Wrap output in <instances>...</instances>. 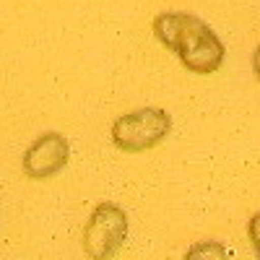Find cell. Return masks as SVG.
Returning a JSON list of instances; mask_svg holds the SVG:
<instances>
[{
	"label": "cell",
	"mask_w": 260,
	"mask_h": 260,
	"mask_svg": "<svg viewBox=\"0 0 260 260\" xmlns=\"http://www.w3.org/2000/svg\"><path fill=\"white\" fill-rule=\"evenodd\" d=\"M130 219L117 203H99L83 229V252L91 260H110L125 245Z\"/></svg>",
	"instance_id": "3"
},
{
	"label": "cell",
	"mask_w": 260,
	"mask_h": 260,
	"mask_svg": "<svg viewBox=\"0 0 260 260\" xmlns=\"http://www.w3.org/2000/svg\"><path fill=\"white\" fill-rule=\"evenodd\" d=\"M252 71H255V76L260 78V45H257L255 52H252Z\"/></svg>",
	"instance_id": "7"
},
{
	"label": "cell",
	"mask_w": 260,
	"mask_h": 260,
	"mask_svg": "<svg viewBox=\"0 0 260 260\" xmlns=\"http://www.w3.org/2000/svg\"><path fill=\"white\" fill-rule=\"evenodd\" d=\"M247 240H250V245H252L255 257L260 260V211L247 221Z\"/></svg>",
	"instance_id": "6"
},
{
	"label": "cell",
	"mask_w": 260,
	"mask_h": 260,
	"mask_svg": "<svg viewBox=\"0 0 260 260\" xmlns=\"http://www.w3.org/2000/svg\"><path fill=\"white\" fill-rule=\"evenodd\" d=\"M172 133V115L161 107H141L122 117L115 120L112 125V143L120 151H148L159 146L167 136Z\"/></svg>",
	"instance_id": "2"
},
{
	"label": "cell",
	"mask_w": 260,
	"mask_h": 260,
	"mask_svg": "<svg viewBox=\"0 0 260 260\" xmlns=\"http://www.w3.org/2000/svg\"><path fill=\"white\" fill-rule=\"evenodd\" d=\"M151 31L167 50L180 55L187 71L208 76L221 68L224 42L198 16L182 13V11H167L154 18Z\"/></svg>",
	"instance_id": "1"
},
{
	"label": "cell",
	"mask_w": 260,
	"mask_h": 260,
	"mask_svg": "<svg viewBox=\"0 0 260 260\" xmlns=\"http://www.w3.org/2000/svg\"><path fill=\"white\" fill-rule=\"evenodd\" d=\"M71 159V143L65 136L55 133H42L29 148L24 159H21V167H24V175L31 177V180H47L52 175L68 164Z\"/></svg>",
	"instance_id": "4"
},
{
	"label": "cell",
	"mask_w": 260,
	"mask_h": 260,
	"mask_svg": "<svg viewBox=\"0 0 260 260\" xmlns=\"http://www.w3.org/2000/svg\"><path fill=\"white\" fill-rule=\"evenodd\" d=\"M182 260H229V250L216 240H203V242H195Z\"/></svg>",
	"instance_id": "5"
}]
</instances>
